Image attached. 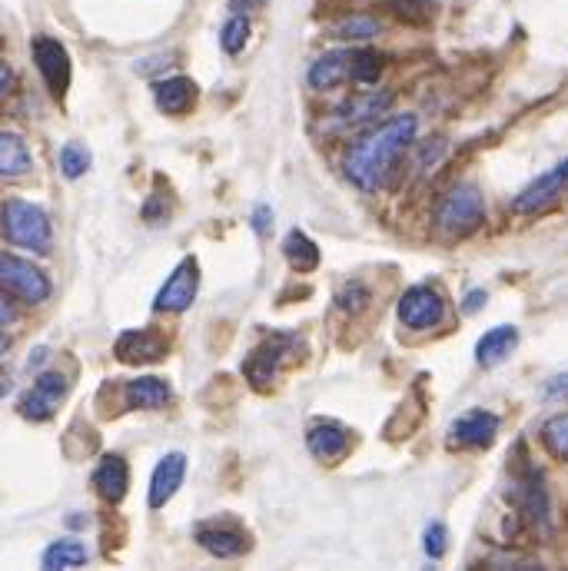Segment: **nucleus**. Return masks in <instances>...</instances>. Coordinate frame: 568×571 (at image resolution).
Here are the masks:
<instances>
[{
  "mask_svg": "<svg viewBox=\"0 0 568 571\" xmlns=\"http://www.w3.org/2000/svg\"><path fill=\"white\" fill-rule=\"evenodd\" d=\"M10 87V67L0 60V97H4V90Z\"/></svg>",
  "mask_w": 568,
  "mask_h": 571,
  "instance_id": "obj_39",
  "label": "nucleus"
},
{
  "mask_svg": "<svg viewBox=\"0 0 568 571\" xmlns=\"http://www.w3.org/2000/svg\"><path fill=\"white\" fill-rule=\"evenodd\" d=\"M4 349H7V339H4V336H0V356H4Z\"/></svg>",
  "mask_w": 568,
  "mask_h": 571,
  "instance_id": "obj_40",
  "label": "nucleus"
},
{
  "mask_svg": "<svg viewBox=\"0 0 568 571\" xmlns=\"http://www.w3.org/2000/svg\"><path fill=\"white\" fill-rule=\"evenodd\" d=\"M366 299H369V296H363V286H346L343 296H339L336 303L343 306V309H349V313H359V309L366 306Z\"/></svg>",
  "mask_w": 568,
  "mask_h": 571,
  "instance_id": "obj_32",
  "label": "nucleus"
},
{
  "mask_svg": "<svg viewBox=\"0 0 568 571\" xmlns=\"http://www.w3.org/2000/svg\"><path fill=\"white\" fill-rule=\"evenodd\" d=\"M283 352H286V342H263L260 349H253V356L243 362L246 369V379H250L253 389H270L276 372L283 366Z\"/></svg>",
  "mask_w": 568,
  "mask_h": 571,
  "instance_id": "obj_13",
  "label": "nucleus"
},
{
  "mask_svg": "<svg viewBox=\"0 0 568 571\" xmlns=\"http://www.w3.org/2000/svg\"><path fill=\"white\" fill-rule=\"evenodd\" d=\"M525 508H529V515H532V522H549V498H545V489H542V479L535 475V479L525 485Z\"/></svg>",
  "mask_w": 568,
  "mask_h": 571,
  "instance_id": "obj_30",
  "label": "nucleus"
},
{
  "mask_svg": "<svg viewBox=\"0 0 568 571\" xmlns=\"http://www.w3.org/2000/svg\"><path fill=\"white\" fill-rule=\"evenodd\" d=\"M87 545L84 542H77V538H60V542L54 545H47V552L44 558H40V565L50 568V571H57V568H80V565H87Z\"/></svg>",
  "mask_w": 568,
  "mask_h": 571,
  "instance_id": "obj_21",
  "label": "nucleus"
},
{
  "mask_svg": "<svg viewBox=\"0 0 568 571\" xmlns=\"http://www.w3.org/2000/svg\"><path fill=\"white\" fill-rule=\"evenodd\" d=\"M196 542L216 558H240L250 552V538L233 532V528H203V532H196Z\"/></svg>",
  "mask_w": 568,
  "mask_h": 571,
  "instance_id": "obj_17",
  "label": "nucleus"
},
{
  "mask_svg": "<svg viewBox=\"0 0 568 571\" xmlns=\"http://www.w3.org/2000/svg\"><path fill=\"white\" fill-rule=\"evenodd\" d=\"M263 0H230V7L236 10V14H246V10H253V7H260Z\"/></svg>",
  "mask_w": 568,
  "mask_h": 571,
  "instance_id": "obj_38",
  "label": "nucleus"
},
{
  "mask_svg": "<svg viewBox=\"0 0 568 571\" xmlns=\"http://www.w3.org/2000/svg\"><path fill=\"white\" fill-rule=\"evenodd\" d=\"M123 396H127L130 409H163L173 399V392L167 382L157 376H140V379L127 382Z\"/></svg>",
  "mask_w": 568,
  "mask_h": 571,
  "instance_id": "obj_16",
  "label": "nucleus"
},
{
  "mask_svg": "<svg viewBox=\"0 0 568 571\" xmlns=\"http://www.w3.org/2000/svg\"><path fill=\"white\" fill-rule=\"evenodd\" d=\"M379 34V20L366 14H353L339 24V37L343 40H373Z\"/></svg>",
  "mask_w": 568,
  "mask_h": 571,
  "instance_id": "obj_28",
  "label": "nucleus"
},
{
  "mask_svg": "<svg viewBox=\"0 0 568 571\" xmlns=\"http://www.w3.org/2000/svg\"><path fill=\"white\" fill-rule=\"evenodd\" d=\"M542 396H545V399H562V396H568V372H562V376H555V379L545 382Z\"/></svg>",
  "mask_w": 568,
  "mask_h": 571,
  "instance_id": "obj_34",
  "label": "nucleus"
},
{
  "mask_svg": "<svg viewBox=\"0 0 568 571\" xmlns=\"http://www.w3.org/2000/svg\"><path fill=\"white\" fill-rule=\"evenodd\" d=\"M482 220H485V203L479 186L472 183H456L436 206V230L442 236H452V240L475 233Z\"/></svg>",
  "mask_w": 568,
  "mask_h": 571,
  "instance_id": "obj_2",
  "label": "nucleus"
},
{
  "mask_svg": "<svg viewBox=\"0 0 568 571\" xmlns=\"http://www.w3.org/2000/svg\"><path fill=\"white\" fill-rule=\"evenodd\" d=\"M485 306V293H472L466 296V303H462V313H475V309Z\"/></svg>",
  "mask_w": 568,
  "mask_h": 571,
  "instance_id": "obj_36",
  "label": "nucleus"
},
{
  "mask_svg": "<svg viewBox=\"0 0 568 571\" xmlns=\"http://www.w3.org/2000/svg\"><path fill=\"white\" fill-rule=\"evenodd\" d=\"M542 439L555 455H562V459L568 462V415H555V419L545 422Z\"/></svg>",
  "mask_w": 568,
  "mask_h": 571,
  "instance_id": "obj_29",
  "label": "nucleus"
},
{
  "mask_svg": "<svg viewBox=\"0 0 568 571\" xmlns=\"http://www.w3.org/2000/svg\"><path fill=\"white\" fill-rule=\"evenodd\" d=\"M306 445H309V452L319 455V459L333 462L346 452V435L339 432L336 425H316V429L306 435Z\"/></svg>",
  "mask_w": 568,
  "mask_h": 571,
  "instance_id": "obj_24",
  "label": "nucleus"
},
{
  "mask_svg": "<svg viewBox=\"0 0 568 571\" xmlns=\"http://www.w3.org/2000/svg\"><path fill=\"white\" fill-rule=\"evenodd\" d=\"M196 289H200V266L193 256H187L153 299V313H187L196 299Z\"/></svg>",
  "mask_w": 568,
  "mask_h": 571,
  "instance_id": "obj_5",
  "label": "nucleus"
},
{
  "mask_svg": "<svg viewBox=\"0 0 568 571\" xmlns=\"http://www.w3.org/2000/svg\"><path fill=\"white\" fill-rule=\"evenodd\" d=\"M250 34H253L250 17H246V14H233L230 20H226V27H223V34H220V47L230 57L233 54H243V47L250 44Z\"/></svg>",
  "mask_w": 568,
  "mask_h": 571,
  "instance_id": "obj_26",
  "label": "nucleus"
},
{
  "mask_svg": "<svg viewBox=\"0 0 568 571\" xmlns=\"http://www.w3.org/2000/svg\"><path fill=\"white\" fill-rule=\"evenodd\" d=\"M143 216H147V220H167V210H163L160 200H150L147 203V213H143Z\"/></svg>",
  "mask_w": 568,
  "mask_h": 571,
  "instance_id": "obj_35",
  "label": "nucleus"
},
{
  "mask_svg": "<svg viewBox=\"0 0 568 571\" xmlns=\"http://www.w3.org/2000/svg\"><path fill=\"white\" fill-rule=\"evenodd\" d=\"M416 127V117L402 113V117H392L382 127L363 133L346 153V176L363 190H379L386 183L392 163L399 160V153L416 140Z\"/></svg>",
  "mask_w": 568,
  "mask_h": 571,
  "instance_id": "obj_1",
  "label": "nucleus"
},
{
  "mask_svg": "<svg viewBox=\"0 0 568 571\" xmlns=\"http://www.w3.org/2000/svg\"><path fill=\"white\" fill-rule=\"evenodd\" d=\"M4 233L10 243L30 249V253H47L50 240H54V230H50L47 213L34 203L24 200H10L4 206Z\"/></svg>",
  "mask_w": 568,
  "mask_h": 571,
  "instance_id": "obj_3",
  "label": "nucleus"
},
{
  "mask_svg": "<svg viewBox=\"0 0 568 571\" xmlns=\"http://www.w3.org/2000/svg\"><path fill=\"white\" fill-rule=\"evenodd\" d=\"M113 352L127 366H150V362H160L167 356V339L153 329H130L117 339Z\"/></svg>",
  "mask_w": 568,
  "mask_h": 571,
  "instance_id": "obj_10",
  "label": "nucleus"
},
{
  "mask_svg": "<svg viewBox=\"0 0 568 571\" xmlns=\"http://www.w3.org/2000/svg\"><path fill=\"white\" fill-rule=\"evenodd\" d=\"M183 475H187V455L170 452L157 462V469L150 475V508H163L173 495L180 492Z\"/></svg>",
  "mask_w": 568,
  "mask_h": 571,
  "instance_id": "obj_12",
  "label": "nucleus"
},
{
  "mask_svg": "<svg viewBox=\"0 0 568 571\" xmlns=\"http://www.w3.org/2000/svg\"><path fill=\"white\" fill-rule=\"evenodd\" d=\"M253 230L260 233V236H273V210H270V206H256Z\"/></svg>",
  "mask_w": 568,
  "mask_h": 571,
  "instance_id": "obj_33",
  "label": "nucleus"
},
{
  "mask_svg": "<svg viewBox=\"0 0 568 571\" xmlns=\"http://www.w3.org/2000/svg\"><path fill=\"white\" fill-rule=\"evenodd\" d=\"M34 60H37V70L44 77L47 90L54 93L57 100H64V93L70 87V54L64 50V44L54 37H34Z\"/></svg>",
  "mask_w": 568,
  "mask_h": 571,
  "instance_id": "obj_6",
  "label": "nucleus"
},
{
  "mask_svg": "<svg viewBox=\"0 0 568 571\" xmlns=\"http://www.w3.org/2000/svg\"><path fill=\"white\" fill-rule=\"evenodd\" d=\"M127 485H130V469L120 455H103L94 469V489L107 498V502L117 505L123 495H127Z\"/></svg>",
  "mask_w": 568,
  "mask_h": 571,
  "instance_id": "obj_14",
  "label": "nucleus"
},
{
  "mask_svg": "<svg viewBox=\"0 0 568 571\" xmlns=\"http://www.w3.org/2000/svg\"><path fill=\"white\" fill-rule=\"evenodd\" d=\"M446 542H449L446 525L432 522V525L426 528V538H422V545H426V555H429V558H442V555H446Z\"/></svg>",
  "mask_w": 568,
  "mask_h": 571,
  "instance_id": "obj_31",
  "label": "nucleus"
},
{
  "mask_svg": "<svg viewBox=\"0 0 568 571\" xmlns=\"http://www.w3.org/2000/svg\"><path fill=\"white\" fill-rule=\"evenodd\" d=\"M60 170H64L67 180H80L87 170H90V153L80 147V143H67L60 150Z\"/></svg>",
  "mask_w": 568,
  "mask_h": 571,
  "instance_id": "obj_27",
  "label": "nucleus"
},
{
  "mask_svg": "<svg viewBox=\"0 0 568 571\" xmlns=\"http://www.w3.org/2000/svg\"><path fill=\"white\" fill-rule=\"evenodd\" d=\"M442 316H446V306H442V299L426 286L409 289V293L399 299V319L402 326L409 329H419V332L432 329L442 323Z\"/></svg>",
  "mask_w": 568,
  "mask_h": 571,
  "instance_id": "obj_9",
  "label": "nucleus"
},
{
  "mask_svg": "<svg viewBox=\"0 0 568 571\" xmlns=\"http://www.w3.org/2000/svg\"><path fill=\"white\" fill-rule=\"evenodd\" d=\"M565 183H568V160H562L555 170L542 173L539 180L525 186V190L512 200V210L515 213H542L545 206H552L555 200H559Z\"/></svg>",
  "mask_w": 568,
  "mask_h": 571,
  "instance_id": "obj_8",
  "label": "nucleus"
},
{
  "mask_svg": "<svg viewBox=\"0 0 568 571\" xmlns=\"http://www.w3.org/2000/svg\"><path fill=\"white\" fill-rule=\"evenodd\" d=\"M30 170V150L17 133H0V176H20Z\"/></svg>",
  "mask_w": 568,
  "mask_h": 571,
  "instance_id": "obj_23",
  "label": "nucleus"
},
{
  "mask_svg": "<svg viewBox=\"0 0 568 571\" xmlns=\"http://www.w3.org/2000/svg\"><path fill=\"white\" fill-rule=\"evenodd\" d=\"M343 77H349V50H333L309 67V87L313 90H333Z\"/></svg>",
  "mask_w": 568,
  "mask_h": 571,
  "instance_id": "obj_19",
  "label": "nucleus"
},
{
  "mask_svg": "<svg viewBox=\"0 0 568 571\" xmlns=\"http://www.w3.org/2000/svg\"><path fill=\"white\" fill-rule=\"evenodd\" d=\"M495 432H499V415L485 409H472L456 419V425H452L449 432V442L466 445V449H485V445H492Z\"/></svg>",
  "mask_w": 568,
  "mask_h": 571,
  "instance_id": "obj_11",
  "label": "nucleus"
},
{
  "mask_svg": "<svg viewBox=\"0 0 568 571\" xmlns=\"http://www.w3.org/2000/svg\"><path fill=\"white\" fill-rule=\"evenodd\" d=\"M14 319H17L14 306L7 303V296H0V326H4V323H14Z\"/></svg>",
  "mask_w": 568,
  "mask_h": 571,
  "instance_id": "obj_37",
  "label": "nucleus"
},
{
  "mask_svg": "<svg viewBox=\"0 0 568 571\" xmlns=\"http://www.w3.org/2000/svg\"><path fill=\"white\" fill-rule=\"evenodd\" d=\"M153 93H157V103L163 113H187L196 103V83L190 77L160 80L157 87H153Z\"/></svg>",
  "mask_w": 568,
  "mask_h": 571,
  "instance_id": "obj_18",
  "label": "nucleus"
},
{
  "mask_svg": "<svg viewBox=\"0 0 568 571\" xmlns=\"http://www.w3.org/2000/svg\"><path fill=\"white\" fill-rule=\"evenodd\" d=\"M0 289L10 296L24 299V303H44L50 296V279L44 269L10 253H0Z\"/></svg>",
  "mask_w": 568,
  "mask_h": 571,
  "instance_id": "obj_4",
  "label": "nucleus"
},
{
  "mask_svg": "<svg viewBox=\"0 0 568 571\" xmlns=\"http://www.w3.org/2000/svg\"><path fill=\"white\" fill-rule=\"evenodd\" d=\"M386 103H389V93H373V97L346 100L343 107L333 113V123H339V127H356V123L373 120L376 113L386 110Z\"/></svg>",
  "mask_w": 568,
  "mask_h": 571,
  "instance_id": "obj_20",
  "label": "nucleus"
},
{
  "mask_svg": "<svg viewBox=\"0 0 568 571\" xmlns=\"http://www.w3.org/2000/svg\"><path fill=\"white\" fill-rule=\"evenodd\" d=\"M382 67H386V60H382L379 50H349V77L356 83L373 87L382 77Z\"/></svg>",
  "mask_w": 568,
  "mask_h": 571,
  "instance_id": "obj_25",
  "label": "nucleus"
},
{
  "mask_svg": "<svg viewBox=\"0 0 568 571\" xmlns=\"http://www.w3.org/2000/svg\"><path fill=\"white\" fill-rule=\"evenodd\" d=\"M515 342H519V329H515V326H495L479 339V346H475V359H479V366L492 369V366H499V362H505L512 356Z\"/></svg>",
  "mask_w": 568,
  "mask_h": 571,
  "instance_id": "obj_15",
  "label": "nucleus"
},
{
  "mask_svg": "<svg viewBox=\"0 0 568 571\" xmlns=\"http://www.w3.org/2000/svg\"><path fill=\"white\" fill-rule=\"evenodd\" d=\"M67 396V379L60 372H44L24 399H20V415L34 422H44V419H54V412L60 409V402Z\"/></svg>",
  "mask_w": 568,
  "mask_h": 571,
  "instance_id": "obj_7",
  "label": "nucleus"
},
{
  "mask_svg": "<svg viewBox=\"0 0 568 571\" xmlns=\"http://www.w3.org/2000/svg\"><path fill=\"white\" fill-rule=\"evenodd\" d=\"M283 256H286V263L296 269V273H309V269L319 266V249H316V243L309 240L303 230H293V233L286 236Z\"/></svg>",
  "mask_w": 568,
  "mask_h": 571,
  "instance_id": "obj_22",
  "label": "nucleus"
}]
</instances>
